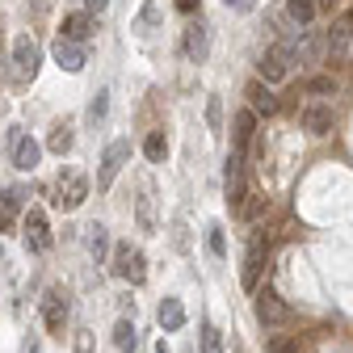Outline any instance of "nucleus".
Here are the masks:
<instances>
[{"mask_svg":"<svg viewBox=\"0 0 353 353\" xmlns=\"http://www.w3.org/2000/svg\"><path fill=\"white\" fill-rule=\"evenodd\" d=\"M68 312H72V303H68V290L51 286L47 294H42V324H47L55 336H63V328H68Z\"/></svg>","mask_w":353,"mask_h":353,"instance_id":"nucleus-3","label":"nucleus"},{"mask_svg":"<svg viewBox=\"0 0 353 353\" xmlns=\"http://www.w3.org/2000/svg\"><path fill=\"white\" fill-rule=\"evenodd\" d=\"M114 278H122V282H130V286H143V278H148V261H143V252L135 248V244H114Z\"/></svg>","mask_w":353,"mask_h":353,"instance_id":"nucleus-1","label":"nucleus"},{"mask_svg":"<svg viewBox=\"0 0 353 353\" xmlns=\"http://www.w3.org/2000/svg\"><path fill=\"white\" fill-rule=\"evenodd\" d=\"M303 88H307L312 97H332V93H336V80H332V76H312V80H303Z\"/></svg>","mask_w":353,"mask_h":353,"instance_id":"nucleus-25","label":"nucleus"},{"mask_svg":"<svg viewBox=\"0 0 353 353\" xmlns=\"http://www.w3.org/2000/svg\"><path fill=\"white\" fill-rule=\"evenodd\" d=\"M93 26H97V17H93V13H72V17H63L59 38H68V42H84L88 34H93Z\"/></svg>","mask_w":353,"mask_h":353,"instance_id":"nucleus-18","label":"nucleus"},{"mask_svg":"<svg viewBox=\"0 0 353 353\" xmlns=\"http://www.w3.org/2000/svg\"><path fill=\"white\" fill-rule=\"evenodd\" d=\"M139 228H143V232L156 228V206H152V194H148V190H143V198H139Z\"/></svg>","mask_w":353,"mask_h":353,"instance_id":"nucleus-27","label":"nucleus"},{"mask_svg":"<svg viewBox=\"0 0 353 353\" xmlns=\"http://www.w3.org/2000/svg\"><path fill=\"white\" fill-rule=\"evenodd\" d=\"M228 9H236V13H252V9H256V0H228Z\"/></svg>","mask_w":353,"mask_h":353,"instance_id":"nucleus-33","label":"nucleus"},{"mask_svg":"<svg viewBox=\"0 0 353 353\" xmlns=\"http://www.w3.org/2000/svg\"><path fill=\"white\" fill-rule=\"evenodd\" d=\"M84 198H88V181H84L80 172L59 176V198H55V206H59V210H80V206H84Z\"/></svg>","mask_w":353,"mask_h":353,"instance_id":"nucleus-8","label":"nucleus"},{"mask_svg":"<svg viewBox=\"0 0 353 353\" xmlns=\"http://www.w3.org/2000/svg\"><path fill=\"white\" fill-rule=\"evenodd\" d=\"M9 143H13V164H17L21 172H34V168H38V160H42V148H38L30 135H21V130H13Z\"/></svg>","mask_w":353,"mask_h":353,"instance_id":"nucleus-10","label":"nucleus"},{"mask_svg":"<svg viewBox=\"0 0 353 353\" xmlns=\"http://www.w3.org/2000/svg\"><path fill=\"white\" fill-rule=\"evenodd\" d=\"M176 9H181V13H194V9H198V0H176Z\"/></svg>","mask_w":353,"mask_h":353,"instance_id":"nucleus-36","label":"nucleus"},{"mask_svg":"<svg viewBox=\"0 0 353 353\" xmlns=\"http://www.w3.org/2000/svg\"><path fill=\"white\" fill-rule=\"evenodd\" d=\"M244 97H248V110H252V114H265V118L278 114V97H274V88L265 84V80H252V84L244 88Z\"/></svg>","mask_w":353,"mask_h":353,"instance_id":"nucleus-12","label":"nucleus"},{"mask_svg":"<svg viewBox=\"0 0 353 353\" xmlns=\"http://www.w3.org/2000/svg\"><path fill=\"white\" fill-rule=\"evenodd\" d=\"M286 63H290V59H286V51H282V47H270V51L256 59V72H261V80H265V84H278V80L286 76Z\"/></svg>","mask_w":353,"mask_h":353,"instance_id":"nucleus-15","label":"nucleus"},{"mask_svg":"<svg viewBox=\"0 0 353 353\" xmlns=\"http://www.w3.org/2000/svg\"><path fill=\"white\" fill-rule=\"evenodd\" d=\"M206 232H210V236H206L210 252H214V256H228V240H223V228H219V223H210Z\"/></svg>","mask_w":353,"mask_h":353,"instance_id":"nucleus-29","label":"nucleus"},{"mask_svg":"<svg viewBox=\"0 0 353 353\" xmlns=\"http://www.w3.org/2000/svg\"><path fill=\"white\" fill-rule=\"evenodd\" d=\"M202 353H223V332L214 324H202Z\"/></svg>","mask_w":353,"mask_h":353,"instance_id":"nucleus-26","label":"nucleus"},{"mask_svg":"<svg viewBox=\"0 0 353 353\" xmlns=\"http://www.w3.org/2000/svg\"><path fill=\"white\" fill-rule=\"evenodd\" d=\"M185 55L194 63H202L210 55V30H206V21H190L185 26Z\"/></svg>","mask_w":353,"mask_h":353,"instance_id":"nucleus-14","label":"nucleus"},{"mask_svg":"<svg viewBox=\"0 0 353 353\" xmlns=\"http://www.w3.org/2000/svg\"><path fill=\"white\" fill-rule=\"evenodd\" d=\"M17 219H26V190H17V185H13V190L0 194V232L13 228Z\"/></svg>","mask_w":353,"mask_h":353,"instance_id":"nucleus-13","label":"nucleus"},{"mask_svg":"<svg viewBox=\"0 0 353 353\" xmlns=\"http://www.w3.org/2000/svg\"><path fill=\"white\" fill-rule=\"evenodd\" d=\"M114 345H118L122 353H135V349H139V336H135V324H130V320H118V324H114Z\"/></svg>","mask_w":353,"mask_h":353,"instance_id":"nucleus-21","label":"nucleus"},{"mask_svg":"<svg viewBox=\"0 0 353 353\" xmlns=\"http://www.w3.org/2000/svg\"><path fill=\"white\" fill-rule=\"evenodd\" d=\"M105 105H110V93L101 88V93L93 97V105H88V118H93V122H101V118H105Z\"/></svg>","mask_w":353,"mask_h":353,"instance_id":"nucleus-30","label":"nucleus"},{"mask_svg":"<svg viewBox=\"0 0 353 353\" xmlns=\"http://www.w3.org/2000/svg\"><path fill=\"white\" fill-rule=\"evenodd\" d=\"M261 270H265V240L252 236V240H248V256H244V290H256Z\"/></svg>","mask_w":353,"mask_h":353,"instance_id":"nucleus-16","label":"nucleus"},{"mask_svg":"<svg viewBox=\"0 0 353 353\" xmlns=\"http://www.w3.org/2000/svg\"><path fill=\"white\" fill-rule=\"evenodd\" d=\"M252 312H256V320H261L265 328H282V324H290V307H286V299L274 294V290H256Z\"/></svg>","mask_w":353,"mask_h":353,"instance_id":"nucleus-2","label":"nucleus"},{"mask_svg":"<svg viewBox=\"0 0 353 353\" xmlns=\"http://www.w3.org/2000/svg\"><path fill=\"white\" fill-rule=\"evenodd\" d=\"M270 353H299L290 341H270Z\"/></svg>","mask_w":353,"mask_h":353,"instance_id":"nucleus-35","label":"nucleus"},{"mask_svg":"<svg viewBox=\"0 0 353 353\" xmlns=\"http://www.w3.org/2000/svg\"><path fill=\"white\" fill-rule=\"evenodd\" d=\"M223 190H228V206H244L248 202V190H244V156L232 152L228 156V168H223Z\"/></svg>","mask_w":353,"mask_h":353,"instance_id":"nucleus-6","label":"nucleus"},{"mask_svg":"<svg viewBox=\"0 0 353 353\" xmlns=\"http://www.w3.org/2000/svg\"><path fill=\"white\" fill-rule=\"evenodd\" d=\"M252 135H256V114L252 110H240L232 118V143H236V152H244L252 143Z\"/></svg>","mask_w":353,"mask_h":353,"instance_id":"nucleus-19","label":"nucleus"},{"mask_svg":"<svg viewBox=\"0 0 353 353\" xmlns=\"http://www.w3.org/2000/svg\"><path fill=\"white\" fill-rule=\"evenodd\" d=\"M130 160V143L126 139H114L110 148H105V156H101V176H97V190H110L114 185V176L122 172V164Z\"/></svg>","mask_w":353,"mask_h":353,"instance_id":"nucleus-7","label":"nucleus"},{"mask_svg":"<svg viewBox=\"0 0 353 353\" xmlns=\"http://www.w3.org/2000/svg\"><path fill=\"white\" fill-rule=\"evenodd\" d=\"M316 9H320L316 0H286V13H290L299 26H307V21H312V17H316Z\"/></svg>","mask_w":353,"mask_h":353,"instance_id":"nucleus-23","label":"nucleus"},{"mask_svg":"<svg viewBox=\"0 0 353 353\" xmlns=\"http://www.w3.org/2000/svg\"><path fill=\"white\" fill-rule=\"evenodd\" d=\"M55 63H59L63 72H72V76H76V72H84V63H88V59H84V47H80V42L59 38V42H55Z\"/></svg>","mask_w":353,"mask_h":353,"instance_id":"nucleus-17","label":"nucleus"},{"mask_svg":"<svg viewBox=\"0 0 353 353\" xmlns=\"http://www.w3.org/2000/svg\"><path fill=\"white\" fill-rule=\"evenodd\" d=\"M349 47H353V13L336 17L328 30V55L332 59H349Z\"/></svg>","mask_w":353,"mask_h":353,"instance_id":"nucleus-9","label":"nucleus"},{"mask_svg":"<svg viewBox=\"0 0 353 353\" xmlns=\"http://www.w3.org/2000/svg\"><path fill=\"white\" fill-rule=\"evenodd\" d=\"M299 122H303V130H307V135H328V130H332V105H324V101L303 105Z\"/></svg>","mask_w":353,"mask_h":353,"instance_id":"nucleus-11","label":"nucleus"},{"mask_svg":"<svg viewBox=\"0 0 353 353\" xmlns=\"http://www.w3.org/2000/svg\"><path fill=\"white\" fill-rule=\"evenodd\" d=\"M47 148H51L55 156H63V152H72V126H68V122H59V126L51 130V139H47Z\"/></svg>","mask_w":353,"mask_h":353,"instance_id":"nucleus-24","label":"nucleus"},{"mask_svg":"<svg viewBox=\"0 0 353 353\" xmlns=\"http://www.w3.org/2000/svg\"><path fill=\"white\" fill-rule=\"evenodd\" d=\"M76 353H93V332H76Z\"/></svg>","mask_w":353,"mask_h":353,"instance_id":"nucleus-32","label":"nucleus"},{"mask_svg":"<svg viewBox=\"0 0 353 353\" xmlns=\"http://www.w3.org/2000/svg\"><path fill=\"white\" fill-rule=\"evenodd\" d=\"M84 5H88V13H93V17H101L110 9V0H84Z\"/></svg>","mask_w":353,"mask_h":353,"instance_id":"nucleus-34","label":"nucleus"},{"mask_svg":"<svg viewBox=\"0 0 353 353\" xmlns=\"http://www.w3.org/2000/svg\"><path fill=\"white\" fill-rule=\"evenodd\" d=\"M143 156H148V160H152V164H160V160H164V156H168V139H164V135H160V130H152V135H148V139H143Z\"/></svg>","mask_w":353,"mask_h":353,"instance_id":"nucleus-22","label":"nucleus"},{"mask_svg":"<svg viewBox=\"0 0 353 353\" xmlns=\"http://www.w3.org/2000/svg\"><path fill=\"white\" fill-rule=\"evenodd\" d=\"M13 63H17V76H21V80H34V76H38L42 51H38V42H34L30 34H21V38L13 42Z\"/></svg>","mask_w":353,"mask_h":353,"instance_id":"nucleus-5","label":"nucleus"},{"mask_svg":"<svg viewBox=\"0 0 353 353\" xmlns=\"http://www.w3.org/2000/svg\"><path fill=\"white\" fill-rule=\"evenodd\" d=\"M206 122L219 130V122H223V105H219V97H210V105H206Z\"/></svg>","mask_w":353,"mask_h":353,"instance_id":"nucleus-31","label":"nucleus"},{"mask_svg":"<svg viewBox=\"0 0 353 353\" xmlns=\"http://www.w3.org/2000/svg\"><path fill=\"white\" fill-rule=\"evenodd\" d=\"M84 232H88V252L101 256V252H105V228H101V223H88Z\"/></svg>","mask_w":353,"mask_h":353,"instance_id":"nucleus-28","label":"nucleus"},{"mask_svg":"<svg viewBox=\"0 0 353 353\" xmlns=\"http://www.w3.org/2000/svg\"><path fill=\"white\" fill-rule=\"evenodd\" d=\"M21 232H26V244H30L34 252H47V248H51V223H47V214H42L38 206H30V210H26Z\"/></svg>","mask_w":353,"mask_h":353,"instance_id":"nucleus-4","label":"nucleus"},{"mask_svg":"<svg viewBox=\"0 0 353 353\" xmlns=\"http://www.w3.org/2000/svg\"><path fill=\"white\" fill-rule=\"evenodd\" d=\"M156 320H160L164 332H176V328L185 324V307H181V299H164L160 312H156Z\"/></svg>","mask_w":353,"mask_h":353,"instance_id":"nucleus-20","label":"nucleus"}]
</instances>
